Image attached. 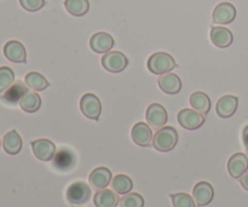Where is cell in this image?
Listing matches in <instances>:
<instances>
[{
    "mask_svg": "<svg viewBox=\"0 0 248 207\" xmlns=\"http://www.w3.org/2000/svg\"><path fill=\"white\" fill-rule=\"evenodd\" d=\"M177 142H178V132L172 126H164L157 130L153 137V147L157 152H171L177 145Z\"/></svg>",
    "mask_w": 248,
    "mask_h": 207,
    "instance_id": "1",
    "label": "cell"
},
{
    "mask_svg": "<svg viewBox=\"0 0 248 207\" xmlns=\"http://www.w3.org/2000/svg\"><path fill=\"white\" fill-rule=\"evenodd\" d=\"M147 67L153 74L162 75L170 73L177 67L176 61L167 52H155L149 57Z\"/></svg>",
    "mask_w": 248,
    "mask_h": 207,
    "instance_id": "2",
    "label": "cell"
},
{
    "mask_svg": "<svg viewBox=\"0 0 248 207\" xmlns=\"http://www.w3.org/2000/svg\"><path fill=\"white\" fill-rule=\"evenodd\" d=\"M91 195V187L82 181L72 183L65 191L68 203L72 204V205H82V204L89 203Z\"/></svg>",
    "mask_w": 248,
    "mask_h": 207,
    "instance_id": "3",
    "label": "cell"
},
{
    "mask_svg": "<svg viewBox=\"0 0 248 207\" xmlns=\"http://www.w3.org/2000/svg\"><path fill=\"white\" fill-rule=\"evenodd\" d=\"M128 58L120 51H109L102 57V65L110 73H120L127 67Z\"/></svg>",
    "mask_w": 248,
    "mask_h": 207,
    "instance_id": "4",
    "label": "cell"
},
{
    "mask_svg": "<svg viewBox=\"0 0 248 207\" xmlns=\"http://www.w3.org/2000/svg\"><path fill=\"white\" fill-rule=\"evenodd\" d=\"M205 115L195 109L184 108L178 113V123L186 130H198L205 123Z\"/></svg>",
    "mask_w": 248,
    "mask_h": 207,
    "instance_id": "5",
    "label": "cell"
},
{
    "mask_svg": "<svg viewBox=\"0 0 248 207\" xmlns=\"http://www.w3.org/2000/svg\"><path fill=\"white\" fill-rule=\"evenodd\" d=\"M31 145L35 158H38L41 161H51L57 153L55 143L50 140H46V138L31 141Z\"/></svg>",
    "mask_w": 248,
    "mask_h": 207,
    "instance_id": "6",
    "label": "cell"
},
{
    "mask_svg": "<svg viewBox=\"0 0 248 207\" xmlns=\"http://www.w3.org/2000/svg\"><path fill=\"white\" fill-rule=\"evenodd\" d=\"M80 109L87 119L97 121L102 111L101 101L96 95L86 94L80 99Z\"/></svg>",
    "mask_w": 248,
    "mask_h": 207,
    "instance_id": "7",
    "label": "cell"
},
{
    "mask_svg": "<svg viewBox=\"0 0 248 207\" xmlns=\"http://www.w3.org/2000/svg\"><path fill=\"white\" fill-rule=\"evenodd\" d=\"M145 118H147V124L150 127L154 130H160L167 123V111L161 104L153 103L148 107Z\"/></svg>",
    "mask_w": 248,
    "mask_h": 207,
    "instance_id": "8",
    "label": "cell"
},
{
    "mask_svg": "<svg viewBox=\"0 0 248 207\" xmlns=\"http://www.w3.org/2000/svg\"><path fill=\"white\" fill-rule=\"evenodd\" d=\"M77 164V155L68 148H62L53 158V166L61 172H68L74 169Z\"/></svg>",
    "mask_w": 248,
    "mask_h": 207,
    "instance_id": "9",
    "label": "cell"
},
{
    "mask_svg": "<svg viewBox=\"0 0 248 207\" xmlns=\"http://www.w3.org/2000/svg\"><path fill=\"white\" fill-rule=\"evenodd\" d=\"M236 17V9L232 2H220L213 10L212 18L217 24H229Z\"/></svg>",
    "mask_w": 248,
    "mask_h": 207,
    "instance_id": "10",
    "label": "cell"
},
{
    "mask_svg": "<svg viewBox=\"0 0 248 207\" xmlns=\"http://www.w3.org/2000/svg\"><path fill=\"white\" fill-rule=\"evenodd\" d=\"M132 141L140 147H149L153 144L152 127L147 123H137L131 131Z\"/></svg>",
    "mask_w": 248,
    "mask_h": 207,
    "instance_id": "11",
    "label": "cell"
},
{
    "mask_svg": "<svg viewBox=\"0 0 248 207\" xmlns=\"http://www.w3.org/2000/svg\"><path fill=\"white\" fill-rule=\"evenodd\" d=\"M111 179H113V176H111L110 170L104 166H101L94 169L90 174L89 183L94 191H102V189H106L110 184Z\"/></svg>",
    "mask_w": 248,
    "mask_h": 207,
    "instance_id": "12",
    "label": "cell"
},
{
    "mask_svg": "<svg viewBox=\"0 0 248 207\" xmlns=\"http://www.w3.org/2000/svg\"><path fill=\"white\" fill-rule=\"evenodd\" d=\"M114 38L106 32H98L90 39V48L97 53H107L114 48Z\"/></svg>",
    "mask_w": 248,
    "mask_h": 207,
    "instance_id": "13",
    "label": "cell"
},
{
    "mask_svg": "<svg viewBox=\"0 0 248 207\" xmlns=\"http://www.w3.org/2000/svg\"><path fill=\"white\" fill-rule=\"evenodd\" d=\"M193 198L196 205L202 207L208 205L215 198V191L213 187L208 182H199L195 184L193 189Z\"/></svg>",
    "mask_w": 248,
    "mask_h": 207,
    "instance_id": "14",
    "label": "cell"
},
{
    "mask_svg": "<svg viewBox=\"0 0 248 207\" xmlns=\"http://www.w3.org/2000/svg\"><path fill=\"white\" fill-rule=\"evenodd\" d=\"M4 55L9 61L15 63L27 62V51L21 41L10 40L4 45Z\"/></svg>",
    "mask_w": 248,
    "mask_h": 207,
    "instance_id": "15",
    "label": "cell"
},
{
    "mask_svg": "<svg viewBox=\"0 0 248 207\" xmlns=\"http://www.w3.org/2000/svg\"><path fill=\"white\" fill-rule=\"evenodd\" d=\"M228 171L232 178H240L248 171V157L244 153H235L228 161Z\"/></svg>",
    "mask_w": 248,
    "mask_h": 207,
    "instance_id": "16",
    "label": "cell"
},
{
    "mask_svg": "<svg viewBox=\"0 0 248 207\" xmlns=\"http://www.w3.org/2000/svg\"><path fill=\"white\" fill-rule=\"evenodd\" d=\"M210 36L213 45L220 48H229L232 44V41H234V35H232V33L228 28H224V27H212V28H211Z\"/></svg>",
    "mask_w": 248,
    "mask_h": 207,
    "instance_id": "17",
    "label": "cell"
},
{
    "mask_svg": "<svg viewBox=\"0 0 248 207\" xmlns=\"http://www.w3.org/2000/svg\"><path fill=\"white\" fill-rule=\"evenodd\" d=\"M237 106H239V98L232 96V95H227V96H223L218 99L216 111H217V114L220 118L228 119L234 115Z\"/></svg>",
    "mask_w": 248,
    "mask_h": 207,
    "instance_id": "18",
    "label": "cell"
},
{
    "mask_svg": "<svg viewBox=\"0 0 248 207\" xmlns=\"http://www.w3.org/2000/svg\"><path fill=\"white\" fill-rule=\"evenodd\" d=\"M157 84H159V87L161 89V91L169 95H176L178 92H181L182 90L181 78L177 74H174V73L162 74L159 78V80H157Z\"/></svg>",
    "mask_w": 248,
    "mask_h": 207,
    "instance_id": "19",
    "label": "cell"
},
{
    "mask_svg": "<svg viewBox=\"0 0 248 207\" xmlns=\"http://www.w3.org/2000/svg\"><path fill=\"white\" fill-rule=\"evenodd\" d=\"M120 203L119 194L113 189H102L93 196V204L96 207H116Z\"/></svg>",
    "mask_w": 248,
    "mask_h": 207,
    "instance_id": "20",
    "label": "cell"
},
{
    "mask_svg": "<svg viewBox=\"0 0 248 207\" xmlns=\"http://www.w3.org/2000/svg\"><path fill=\"white\" fill-rule=\"evenodd\" d=\"M27 85H24L23 82L17 81L14 82L11 87L6 90L4 92V95H1L0 99H1L4 103L9 104V106H15V104L19 103L22 96L27 92Z\"/></svg>",
    "mask_w": 248,
    "mask_h": 207,
    "instance_id": "21",
    "label": "cell"
},
{
    "mask_svg": "<svg viewBox=\"0 0 248 207\" xmlns=\"http://www.w3.org/2000/svg\"><path fill=\"white\" fill-rule=\"evenodd\" d=\"M22 138L16 130H12L4 136L2 140V147L9 155H16L22 149Z\"/></svg>",
    "mask_w": 248,
    "mask_h": 207,
    "instance_id": "22",
    "label": "cell"
},
{
    "mask_svg": "<svg viewBox=\"0 0 248 207\" xmlns=\"http://www.w3.org/2000/svg\"><path fill=\"white\" fill-rule=\"evenodd\" d=\"M190 102V106L193 107V109H195L196 111L201 113L202 115H207L211 111V99L205 92L196 91L189 98Z\"/></svg>",
    "mask_w": 248,
    "mask_h": 207,
    "instance_id": "23",
    "label": "cell"
},
{
    "mask_svg": "<svg viewBox=\"0 0 248 207\" xmlns=\"http://www.w3.org/2000/svg\"><path fill=\"white\" fill-rule=\"evenodd\" d=\"M19 107L26 113H35L41 107V97L35 91H28L22 96L19 101Z\"/></svg>",
    "mask_w": 248,
    "mask_h": 207,
    "instance_id": "24",
    "label": "cell"
},
{
    "mask_svg": "<svg viewBox=\"0 0 248 207\" xmlns=\"http://www.w3.org/2000/svg\"><path fill=\"white\" fill-rule=\"evenodd\" d=\"M111 189L119 195H125V194L131 193L133 189V182L127 175H116L113 177L110 182Z\"/></svg>",
    "mask_w": 248,
    "mask_h": 207,
    "instance_id": "25",
    "label": "cell"
},
{
    "mask_svg": "<svg viewBox=\"0 0 248 207\" xmlns=\"http://www.w3.org/2000/svg\"><path fill=\"white\" fill-rule=\"evenodd\" d=\"M24 82H26L28 89L34 90V91H44L50 86V82L47 81V79L38 72L28 73L24 78Z\"/></svg>",
    "mask_w": 248,
    "mask_h": 207,
    "instance_id": "26",
    "label": "cell"
},
{
    "mask_svg": "<svg viewBox=\"0 0 248 207\" xmlns=\"http://www.w3.org/2000/svg\"><path fill=\"white\" fill-rule=\"evenodd\" d=\"M64 7L73 16H84L89 12L90 2L89 0H65Z\"/></svg>",
    "mask_w": 248,
    "mask_h": 207,
    "instance_id": "27",
    "label": "cell"
},
{
    "mask_svg": "<svg viewBox=\"0 0 248 207\" xmlns=\"http://www.w3.org/2000/svg\"><path fill=\"white\" fill-rule=\"evenodd\" d=\"M15 82V73L10 67H0V94L6 91Z\"/></svg>",
    "mask_w": 248,
    "mask_h": 207,
    "instance_id": "28",
    "label": "cell"
},
{
    "mask_svg": "<svg viewBox=\"0 0 248 207\" xmlns=\"http://www.w3.org/2000/svg\"><path fill=\"white\" fill-rule=\"evenodd\" d=\"M120 207H144V199L138 193L125 194L119 203Z\"/></svg>",
    "mask_w": 248,
    "mask_h": 207,
    "instance_id": "29",
    "label": "cell"
},
{
    "mask_svg": "<svg viewBox=\"0 0 248 207\" xmlns=\"http://www.w3.org/2000/svg\"><path fill=\"white\" fill-rule=\"evenodd\" d=\"M171 200L173 207H196V203L191 195L186 193L171 194Z\"/></svg>",
    "mask_w": 248,
    "mask_h": 207,
    "instance_id": "30",
    "label": "cell"
},
{
    "mask_svg": "<svg viewBox=\"0 0 248 207\" xmlns=\"http://www.w3.org/2000/svg\"><path fill=\"white\" fill-rule=\"evenodd\" d=\"M19 4L29 12H36L45 6V0H19Z\"/></svg>",
    "mask_w": 248,
    "mask_h": 207,
    "instance_id": "31",
    "label": "cell"
},
{
    "mask_svg": "<svg viewBox=\"0 0 248 207\" xmlns=\"http://www.w3.org/2000/svg\"><path fill=\"white\" fill-rule=\"evenodd\" d=\"M242 142H244L245 148L248 150V125L245 126L244 131H242Z\"/></svg>",
    "mask_w": 248,
    "mask_h": 207,
    "instance_id": "32",
    "label": "cell"
},
{
    "mask_svg": "<svg viewBox=\"0 0 248 207\" xmlns=\"http://www.w3.org/2000/svg\"><path fill=\"white\" fill-rule=\"evenodd\" d=\"M240 183H241L242 188L246 189V191H248V171L244 175V176L240 177Z\"/></svg>",
    "mask_w": 248,
    "mask_h": 207,
    "instance_id": "33",
    "label": "cell"
},
{
    "mask_svg": "<svg viewBox=\"0 0 248 207\" xmlns=\"http://www.w3.org/2000/svg\"><path fill=\"white\" fill-rule=\"evenodd\" d=\"M73 207H81V206H78V205H75V206H73Z\"/></svg>",
    "mask_w": 248,
    "mask_h": 207,
    "instance_id": "34",
    "label": "cell"
},
{
    "mask_svg": "<svg viewBox=\"0 0 248 207\" xmlns=\"http://www.w3.org/2000/svg\"><path fill=\"white\" fill-rule=\"evenodd\" d=\"M0 145H1V141H0Z\"/></svg>",
    "mask_w": 248,
    "mask_h": 207,
    "instance_id": "35",
    "label": "cell"
}]
</instances>
